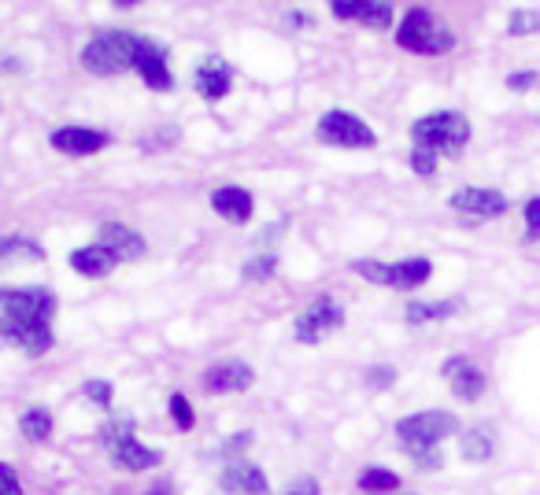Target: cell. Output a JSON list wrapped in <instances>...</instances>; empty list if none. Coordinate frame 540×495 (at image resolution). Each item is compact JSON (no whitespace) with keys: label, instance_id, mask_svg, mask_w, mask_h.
I'll use <instances>...</instances> for the list:
<instances>
[{"label":"cell","instance_id":"obj_1","mask_svg":"<svg viewBox=\"0 0 540 495\" xmlns=\"http://www.w3.org/2000/svg\"><path fill=\"white\" fill-rule=\"evenodd\" d=\"M52 318L56 296L49 289H0V348L12 344L30 359H41L56 340Z\"/></svg>","mask_w":540,"mask_h":495},{"label":"cell","instance_id":"obj_2","mask_svg":"<svg viewBox=\"0 0 540 495\" xmlns=\"http://www.w3.org/2000/svg\"><path fill=\"white\" fill-rule=\"evenodd\" d=\"M411 141L433 156H459L470 141V122L459 111H433L411 126Z\"/></svg>","mask_w":540,"mask_h":495},{"label":"cell","instance_id":"obj_3","mask_svg":"<svg viewBox=\"0 0 540 495\" xmlns=\"http://www.w3.org/2000/svg\"><path fill=\"white\" fill-rule=\"evenodd\" d=\"M396 45L415 52V56H444V52H452L455 34L441 15L426 12V8H411L400 30H396Z\"/></svg>","mask_w":540,"mask_h":495},{"label":"cell","instance_id":"obj_4","mask_svg":"<svg viewBox=\"0 0 540 495\" xmlns=\"http://www.w3.org/2000/svg\"><path fill=\"white\" fill-rule=\"evenodd\" d=\"M137 49H141V37L130 30H108V34L93 37L86 49H82V67L100 78L108 74H123L134 67Z\"/></svg>","mask_w":540,"mask_h":495},{"label":"cell","instance_id":"obj_5","mask_svg":"<svg viewBox=\"0 0 540 495\" xmlns=\"http://www.w3.org/2000/svg\"><path fill=\"white\" fill-rule=\"evenodd\" d=\"M104 447H108V455L115 466H123L130 473H145V470H156L163 462V455L156 447H145L141 440L134 436V422L130 418H115V422L104 425Z\"/></svg>","mask_w":540,"mask_h":495},{"label":"cell","instance_id":"obj_6","mask_svg":"<svg viewBox=\"0 0 540 495\" xmlns=\"http://www.w3.org/2000/svg\"><path fill=\"white\" fill-rule=\"evenodd\" d=\"M459 429L455 414L448 411H422V414H407L396 422V440L411 451V455H430L433 447L441 444L444 436H452Z\"/></svg>","mask_w":540,"mask_h":495},{"label":"cell","instance_id":"obj_7","mask_svg":"<svg viewBox=\"0 0 540 495\" xmlns=\"http://www.w3.org/2000/svg\"><path fill=\"white\" fill-rule=\"evenodd\" d=\"M352 274H359L363 281H374V285H385V289L396 292H411L418 285H426L433 274L430 259H400V263H378V259H356L352 263Z\"/></svg>","mask_w":540,"mask_h":495},{"label":"cell","instance_id":"obj_8","mask_svg":"<svg viewBox=\"0 0 540 495\" xmlns=\"http://www.w3.org/2000/svg\"><path fill=\"white\" fill-rule=\"evenodd\" d=\"M315 137H319L322 145H333V148H374L378 145V137L370 130L367 122L352 115V111H326L315 126Z\"/></svg>","mask_w":540,"mask_h":495},{"label":"cell","instance_id":"obj_9","mask_svg":"<svg viewBox=\"0 0 540 495\" xmlns=\"http://www.w3.org/2000/svg\"><path fill=\"white\" fill-rule=\"evenodd\" d=\"M341 326H344V307L333 300V296H319V300H311L304 311L296 314L293 337L300 340V344H322L333 329H341Z\"/></svg>","mask_w":540,"mask_h":495},{"label":"cell","instance_id":"obj_10","mask_svg":"<svg viewBox=\"0 0 540 495\" xmlns=\"http://www.w3.org/2000/svg\"><path fill=\"white\" fill-rule=\"evenodd\" d=\"M444 381H448V388L455 392V399H463V403H478L481 396H485V370H481L474 359H467V355H452V359H444L441 366Z\"/></svg>","mask_w":540,"mask_h":495},{"label":"cell","instance_id":"obj_11","mask_svg":"<svg viewBox=\"0 0 540 495\" xmlns=\"http://www.w3.org/2000/svg\"><path fill=\"white\" fill-rule=\"evenodd\" d=\"M97 244L100 248H108L115 263H134V259H141L148 248L145 237L137 230H130V226H123V222H104L97 230Z\"/></svg>","mask_w":540,"mask_h":495},{"label":"cell","instance_id":"obj_12","mask_svg":"<svg viewBox=\"0 0 540 495\" xmlns=\"http://www.w3.org/2000/svg\"><path fill=\"white\" fill-rule=\"evenodd\" d=\"M252 381H256V374H252V366L241 363V359H222V363H215L208 374H204V388H208L211 396L248 392V388H252Z\"/></svg>","mask_w":540,"mask_h":495},{"label":"cell","instance_id":"obj_13","mask_svg":"<svg viewBox=\"0 0 540 495\" xmlns=\"http://www.w3.org/2000/svg\"><path fill=\"white\" fill-rule=\"evenodd\" d=\"M448 204H452V211H463V215L474 218H500L507 211V196L496 193V189H474V185H467V189H455L448 196Z\"/></svg>","mask_w":540,"mask_h":495},{"label":"cell","instance_id":"obj_14","mask_svg":"<svg viewBox=\"0 0 540 495\" xmlns=\"http://www.w3.org/2000/svg\"><path fill=\"white\" fill-rule=\"evenodd\" d=\"M134 71L141 74V78H145V85H152L156 93H163V89H171V85H174L171 67H167V52H163L156 41H148V37H141V49H137Z\"/></svg>","mask_w":540,"mask_h":495},{"label":"cell","instance_id":"obj_15","mask_svg":"<svg viewBox=\"0 0 540 495\" xmlns=\"http://www.w3.org/2000/svg\"><path fill=\"white\" fill-rule=\"evenodd\" d=\"M333 15L363 23L370 30H385L393 23V4H381V0H333Z\"/></svg>","mask_w":540,"mask_h":495},{"label":"cell","instance_id":"obj_16","mask_svg":"<svg viewBox=\"0 0 540 495\" xmlns=\"http://www.w3.org/2000/svg\"><path fill=\"white\" fill-rule=\"evenodd\" d=\"M49 141L63 156H97L100 148L108 145V133L86 130V126H63V130L52 133Z\"/></svg>","mask_w":540,"mask_h":495},{"label":"cell","instance_id":"obj_17","mask_svg":"<svg viewBox=\"0 0 540 495\" xmlns=\"http://www.w3.org/2000/svg\"><path fill=\"white\" fill-rule=\"evenodd\" d=\"M222 492L230 495H267V473L259 470V466H252V462H230L226 470H222L219 477Z\"/></svg>","mask_w":540,"mask_h":495},{"label":"cell","instance_id":"obj_18","mask_svg":"<svg viewBox=\"0 0 540 495\" xmlns=\"http://www.w3.org/2000/svg\"><path fill=\"white\" fill-rule=\"evenodd\" d=\"M211 207L219 211V218L234 222V226H245L248 218H252V211H256L252 193H248V189H237V185H222V189H215V193H211Z\"/></svg>","mask_w":540,"mask_h":495},{"label":"cell","instance_id":"obj_19","mask_svg":"<svg viewBox=\"0 0 540 495\" xmlns=\"http://www.w3.org/2000/svg\"><path fill=\"white\" fill-rule=\"evenodd\" d=\"M193 82H197V93L204 100H222L234 85V71H230V63L222 60H200Z\"/></svg>","mask_w":540,"mask_h":495},{"label":"cell","instance_id":"obj_20","mask_svg":"<svg viewBox=\"0 0 540 495\" xmlns=\"http://www.w3.org/2000/svg\"><path fill=\"white\" fill-rule=\"evenodd\" d=\"M71 266L82 274V278H108L111 270H115V259H111L108 248H100V244H86V248L71 252Z\"/></svg>","mask_w":540,"mask_h":495},{"label":"cell","instance_id":"obj_21","mask_svg":"<svg viewBox=\"0 0 540 495\" xmlns=\"http://www.w3.org/2000/svg\"><path fill=\"white\" fill-rule=\"evenodd\" d=\"M463 311V300H437V303H426V300H411L407 303V326H426V322H444V318H452V314Z\"/></svg>","mask_w":540,"mask_h":495},{"label":"cell","instance_id":"obj_22","mask_svg":"<svg viewBox=\"0 0 540 495\" xmlns=\"http://www.w3.org/2000/svg\"><path fill=\"white\" fill-rule=\"evenodd\" d=\"M459 455H463L467 462H489L492 455H496V433L485 429V425H474L470 433H463Z\"/></svg>","mask_w":540,"mask_h":495},{"label":"cell","instance_id":"obj_23","mask_svg":"<svg viewBox=\"0 0 540 495\" xmlns=\"http://www.w3.org/2000/svg\"><path fill=\"white\" fill-rule=\"evenodd\" d=\"M23 259H30V263H41V259H45L41 244L30 241V237H0V266L23 263Z\"/></svg>","mask_w":540,"mask_h":495},{"label":"cell","instance_id":"obj_24","mask_svg":"<svg viewBox=\"0 0 540 495\" xmlns=\"http://www.w3.org/2000/svg\"><path fill=\"white\" fill-rule=\"evenodd\" d=\"M19 429H23L26 440H34V444H45L52 436V414L45 407H34V411H26L19 418Z\"/></svg>","mask_w":540,"mask_h":495},{"label":"cell","instance_id":"obj_25","mask_svg":"<svg viewBox=\"0 0 540 495\" xmlns=\"http://www.w3.org/2000/svg\"><path fill=\"white\" fill-rule=\"evenodd\" d=\"M359 488L370 495L378 492H393V488H400V477H396L393 470H381V466H370V470L359 473Z\"/></svg>","mask_w":540,"mask_h":495},{"label":"cell","instance_id":"obj_26","mask_svg":"<svg viewBox=\"0 0 540 495\" xmlns=\"http://www.w3.org/2000/svg\"><path fill=\"white\" fill-rule=\"evenodd\" d=\"M507 30L515 37H526V34H537L540 30V12L537 8H515L511 19H507Z\"/></svg>","mask_w":540,"mask_h":495},{"label":"cell","instance_id":"obj_27","mask_svg":"<svg viewBox=\"0 0 540 495\" xmlns=\"http://www.w3.org/2000/svg\"><path fill=\"white\" fill-rule=\"evenodd\" d=\"M274 270H278V259L274 255H256V259H248L245 263V281H267V278H274Z\"/></svg>","mask_w":540,"mask_h":495},{"label":"cell","instance_id":"obj_28","mask_svg":"<svg viewBox=\"0 0 540 495\" xmlns=\"http://www.w3.org/2000/svg\"><path fill=\"white\" fill-rule=\"evenodd\" d=\"M171 418H174V425H178L182 433H189V429H193V407H189V399H185L182 392H174V396H171Z\"/></svg>","mask_w":540,"mask_h":495},{"label":"cell","instance_id":"obj_29","mask_svg":"<svg viewBox=\"0 0 540 495\" xmlns=\"http://www.w3.org/2000/svg\"><path fill=\"white\" fill-rule=\"evenodd\" d=\"M411 170H415L418 178H433V174H437V156L426 152V148H415V152H411Z\"/></svg>","mask_w":540,"mask_h":495},{"label":"cell","instance_id":"obj_30","mask_svg":"<svg viewBox=\"0 0 540 495\" xmlns=\"http://www.w3.org/2000/svg\"><path fill=\"white\" fill-rule=\"evenodd\" d=\"M522 215H526V237H529V241H537V237H540V196L526 200Z\"/></svg>","mask_w":540,"mask_h":495},{"label":"cell","instance_id":"obj_31","mask_svg":"<svg viewBox=\"0 0 540 495\" xmlns=\"http://www.w3.org/2000/svg\"><path fill=\"white\" fill-rule=\"evenodd\" d=\"M86 396L97 403V407H111V399H115V392H111L108 381H89L86 385Z\"/></svg>","mask_w":540,"mask_h":495},{"label":"cell","instance_id":"obj_32","mask_svg":"<svg viewBox=\"0 0 540 495\" xmlns=\"http://www.w3.org/2000/svg\"><path fill=\"white\" fill-rule=\"evenodd\" d=\"M533 85H540V74H533V71L507 74V89H515V93H526V89H533Z\"/></svg>","mask_w":540,"mask_h":495},{"label":"cell","instance_id":"obj_33","mask_svg":"<svg viewBox=\"0 0 540 495\" xmlns=\"http://www.w3.org/2000/svg\"><path fill=\"white\" fill-rule=\"evenodd\" d=\"M0 495H23V484H19L15 470L4 466V462H0Z\"/></svg>","mask_w":540,"mask_h":495},{"label":"cell","instance_id":"obj_34","mask_svg":"<svg viewBox=\"0 0 540 495\" xmlns=\"http://www.w3.org/2000/svg\"><path fill=\"white\" fill-rule=\"evenodd\" d=\"M393 381H396V370H393V366H374V370L367 374V385H370V388H389Z\"/></svg>","mask_w":540,"mask_h":495},{"label":"cell","instance_id":"obj_35","mask_svg":"<svg viewBox=\"0 0 540 495\" xmlns=\"http://www.w3.org/2000/svg\"><path fill=\"white\" fill-rule=\"evenodd\" d=\"M282 495H319V481L315 477H296Z\"/></svg>","mask_w":540,"mask_h":495},{"label":"cell","instance_id":"obj_36","mask_svg":"<svg viewBox=\"0 0 540 495\" xmlns=\"http://www.w3.org/2000/svg\"><path fill=\"white\" fill-rule=\"evenodd\" d=\"M252 440H256V436H252V433H237V436H230V440L222 444V455H234V451H245V447L252 444Z\"/></svg>","mask_w":540,"mask_h":495},{"label":"cell","instance_id":"obj_37","mask_svg":"<svg viewBox=\"0 0 540 495\" xmlns=\"http://www.w3.org/2000/svg\"><path fill=\"white\" fill-rule=\"evenodd\" d=\"M148 495H174V488H171V481H156L148 488Z\"/></svg>","mask_w":540,"mask_h":495}]
</instances>
